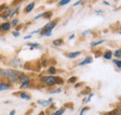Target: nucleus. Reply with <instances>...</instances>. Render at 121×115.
Wrapping results in <instances>:
<instances>
[{
  "label": "nucleus",
  "mask_w": 121,
  "mask_h": 115,
  "mask_svg": "<svg viewBox=\"0 0 121 115\" xmlns=\"http://www.w3.org/2000/svg\"><path fill=\"white\" fill-rule=\"evenodd\" d=\"M90 110V108L89 107H84L81 111H80V112H79V115H84V113L87 111H89Z\"/></svg>",
  "instance_id": "26"
},
{
  "label": "nucleus",
  "mask_w": 121,
  "mask_h": 115,
  "mask_svg": "<svg viewBox=\"0 0 121 115\" xmlns=\"http://www.w3.org/2000/svg\"><path fill=\"white\" fill-rule=\"evenodd\" d=\"M52 101H53V99L50 98V99H47V100H43V99L37 100V104H39V105H41V106H44V107H48V106H49V105L52 104Z\"/></svg>",
  "instance_id": "4"
},
{
  "label": "nucleus",
  "mask_w": 121,
  "mask_h": 115,
  "mask_svg": "<svg viewBox=\"0 0 121 115\" xmlns=\"http://www.w3.org/2000/svg\"><path fill=\"white\" fill-rule=\"evenodd\" d=\"M81 3H82V1H81V0H79V1H77V2H76V3H74V5H73V6H74V7H76V6L79 5V4H81Z\"/></svg>",
  "instance_id": "34"
},
{
  "label": "nucleus",
  "mask_w": 121,
  "mask_h": 115,
  "mask_svg": "<svg viewBox=\"0 0 121 115\" xmlns=\"http://www.w3.org/2000/svg\"><path fill=\"white\" fill-rule=\"evenodd\" d=\"M19 19L18 18H15V19H13L11 21H10V23H11V26L12 27H17V25L19 24Z\"/></svg>",
  "instance_id": "18"
},
{
  "label": "nucleus",
  "mask_w": 121,
  "mask_h": 115,
  "mask_svg": "<svg viewBox=\"0 0 121 115\" xmlns=\"http://www.w3.org/2000/svg\"><path fill=\"white\" fill-rule=\"evenodd\" d=\"M19 97H20L22 99H24V100H30L31 99L30 95H28V94L25 93V92H21V93H19Z\"/></svg>",
  "instance_id": "10"
},
{
  "label": "nucleus",
  "mask_w": 121,
  "mask_h": 115,
  "mask_svg": "<svg viewBox=\"0 0 121 115\" xmlns=\"http://www.w3.org/2000/svg\"><path fill=\"white\" fill-rule=\"evenodd\" d=\"M19 10H20V7H17L15 9H14V10H12V12L10 13V16H9V18L13 20V17H14L15 15H17V13L19 12Z\"/></svg>",
  "instance_id": "17"
},
{
  "label": "nucleus",
  "mask_w": 121,
  "mask_h": 115,
  "mask_svg": "<svg viewBox=\"0 0 121 115\" xmlns=\"http://www.w3.org/2000/svg\"><path fill=\"white\" fill-rule=\"evenodd\" d=\"M70 3V0H60V2L58 3V6H65V5H67V4H69Z\"/></svg>",
  "instance_id": "22"
},
{
  "label": "nucleus",
  "mask_w": 121,
  "mask_h": 115,
  "mask_svg": "<svg viewBox=\"0 0 121 115\" xmlns=\"http://www.w3.org/2000/svg\"><path fill=\"white\" fill-rule=\"evenodd\" d=\"M52 45H55V46H60L63 45V39L62 38H58V39H55L52 41Z\"/></svg>",
  "instance_id": "13"
},
{
  "label": "nucleus",
  "mask_w": 121,
  "mask_h": 115,
  "mask_svg": "<svg viewBox=\"0 0 121 115\" xmlns=\"http://www.w3.org/2000/svg\"><path fill=\"white\" fill-rule=\"evenodd\" d=\"M27 46H30L31 49H33V48H40L41 47V45L38 43H27L25 44Z\"/></svg>",
  "instance_id": "14"
},
{
  "label": "nucleus",
  "mask_w": 121,
  "mask_h": 115,
  "mask_svg": "<svg viewBox=\"0 0 121 115\" xmlns=\"http://www.w3.org/2000/svg\"><path fill=\"white\" fill-rule=\"evenodd\" d=\"M114 56L117 58H121V48L117 49V50L114 52Z\"/></svg>",
  "instance_id": "21"
},
{
  "label": "nucleus",
  "mask_w": 121,
  "mask_h": 115,
  "mask_svg": "<svg viewBox=\"0 0 121 115\" xmlns=\"http://www.w3.org/2000/svg\"><path fill=\"white\" fill-rule=\"evenodd\" d=\"M12 35H13L14 37H19V36H20V33H19L18 31H15V32H12Z\"/></svg>",
  "instance_id": "30"
},
{
  "label": "nucleus",
  "mask_w": 121,
  "mask_h": 115,
  "mask_svg": "<svg viewBox=\"0 0 121 115\" xmlns=\"http://www.w3.org/2000/svg\"><path fill=\"white\" fill-rule=\"evenodd\" d=\"M10 27H11V23L10 22H9V21L3 22L1 24V31H3V32H9L10 30Z\"/></svg>",
  "instance_id": "6"
},
{
  "label": "nucleus",
  "mask_w": 121,
  "mask_h": 115,
  "mask_svg": "<svg viewBox=\"0 0 121 115\" xmlns=\"http://www.w3.org/2000/svg\"><path fill=\"white\" fill-rule=\"evenodd\" d=\"M105 42V40L104 39H101V40H98V41H95V42H92L91 45V47H95V46H97V45H102V44H104Z\"/></svg>",
  "instance_id": "15"
},
{
  "label": "nucleus",
  "mask_w": 121,
  "mask_h": 115,
  "mask_svg": "<svg viewBox=\"0 0 121 115\" xmlns=\"http://www.w3.org/2000/svg\"><path fill=\"white\" fill-rule=\"evenodd\" d=\"M81 55V51H74V52H70L68 54V58H76V57Z\"/></svg>",
  "instance_id": "12"
},
{
  "label": "nucleus",
  "mask_w": 121,
  "mask_h": 115,
  "mask_svg": "<svg viewBox=\"0 0 121 115\" xmlns=\"http://www.w3.org/2000/svg\"><path fill=\"white\" fill-rule=\"evenodd\" d=\"M48 72L49 73V74H56V72H57V70H56V68L55 67H49L48 69Z\"/></svg>",
  "instance_id": "19"
},
{
  "label": "nucleus",
  "mask_w": 121,
  "mask_h": 115,
  "mask_svg": "<svg viewBox=\"0 0 121 115\" xmlns=\"http://www.w3.org/2000/svg\"><path fill=\"white\" fill-rule=\"evenodd\" d=\"M95 13H97V14H103L104 13V10H102V9H96L95 10Z\"/></svg>",
  "instance_id": "32"
},
{
  "label": "nucleus",
  "mask_w": 121,
  "mask_h": 115,
  "mask_svg": "<svg viewBox=\"0 0 121 115\" xmlns=\"http://www.w3.org/2000/svg\"><path fill=\"white\" fill-rule=\"evenodd\" d=\"M10 83H4V82H1L0 83V92L1 91H6V90H9L10 88Z\"/></svg>",
  "instance_id": "7"
},
{
  "label": "nucleus",
  "mask_w": 121,
  "mask_h": 115,
  "mask_svg": "<svg viewBox=\"0 0 121 115\" xmlns=\"http://www.w3.org/2000/svg\"><path fill=\"white\" fill-rule=\"evenodd\" d=\"M60 92H61V89H60V88H57V89L48 91V94H59V93H60Z\"/></svg>",
  "instance_id": "24"
},
{
  "label": "nucleus",
  "mask_w": 121,
  "mask_h": 115,
  "mask_svg": "<svg viewBox=\"0 0 121 115\" xmlns=\"http://www.w3.org/2000/svg\"><path fill=\"white\" fill-rule=\"evenodd\" d=\"M19 81H20V83H21V85H22V88H24V87H27L28 85L30 84L31 80L30 78L27 76V75H25V74H22L21 76H20V79H19Z\"/></svg>",
  "instance_id": "2"
},
{
  "label": "nucleus",
  "mask_w": 121,
  "mask_h": 115,
  "mask_svg": "<svg viewBox=\"0 0 121 115\" xmlns=\"http://www.w3.org/2000/svg\"><path fill=\"white\" fill-rule=\"evenodd\" d=\"M50 115H54V112H52V113H51Z\"/></svg>",
  "instance_id": "39"
},
{
  "label": "nucleus",
  "mask_w": 121,
  "mask_h": 115,
  "mask_svg": "<svg viewBox=\"0 0 121 115\" xmlns=\"http://www.w3.org/2000/svg\"><path fill=\"white\" fill-rule=\"evenodd\" d=\"M0 31H1V24H0Z\"/></svg>",
  "instance_id": "40"
},
{
  "label": "nucleus",
  "mask_w": 121,
  "mask_h": 115,
  "mask_svg": "<svg viewBox=\"0 0 121 115\" xmlns=\"http://www.w3.org/2000/svg\"><path fill=\"white\" fill-rule=\"evenodd\" d=\"M91 33V30L85 31V32H83V33H82V36H85V35H87V34H89V33Z\"/></svg>",
  "instance_id": "31"
},
{
  "label": "nucleus",
  "mask_w": 121,
  "mask_h": 115,
  "mask_svg": "<svg viewBox=\"0 0 121 115\" xmlns=\"http://www.w3.org/2000/svg\"><path fill=\"white\" fill-rule=\"evenodd\" d=\"M44 17H45V12H44V13H40V14H38L37 16H35V20H38V19L44 18Z\"/></svg>",
  "instance_id": "27"
},
{
  "label": "nucleus",
  "mask_w": 121,
  "mask_h": 115,
  "mask_svg": "<svg viewBox=\"0 0 121 115\" xmlns=\"http://www.w3.org/2000/svg\"><path fill=\"white\" fill-rule=\"evenodd\" d=\"M92 61H93V58H92V57H87L85 58L81 62H79L78 63V66H84V65H87V64H91V63H92Z\"/></svg>",
  "instance_id": "5"
},
{
  "label": "nucleus",
  "mask_w": 121,
  "mask_h": 115,
  "mask_svg": "<svg viewBox=\"0 0 121 115\" xmlns=\"http://www.w3.org/2000/svg\"><path fill=\"white\" fill-rule=\"evenodd\" d=\"M76 81H77V78H76V76H73V77H71V78H69L67 82H68L69 84H75V83H76Z\"/></svg>",
  "instance_id": "23"
},
{
  "label": "nucleus",
  "mask_w": 121,
  "mask_h": 115,
  "mask_svg": "<svg viewBox=\"0 0 121 115\" xmlns=\"http://www.w3.org/2000/svg\"><path fill=\"white\" fill-rule=\"evenodd\" d=\"M65 112V108H60L58 111H54V115H62Z\"/></svg>",
  "instance_id": "16"
},
{
  "label": "nucleus",
  "mask_w": 121,
  "mask_h": 115,
  "mask_svg": "<svg viewBox=\"0 0 121 115\" xmlns=\"http://www.w3.org/2000/svg\"><path fill=\"white\" fill-rule=\"evenodd\" d=\"M74 38H75V33L71 34V35H70V36L68 37V39H69V40H72V39H74Z\"/></svg>",
  "instance_id": "35"
},
{
  "label": "nucleus",
  "mask_w": 121,
  "mask_h": 115,
  "mask_svg": "<svg viewBox=\"0 0 121 115\" xmlns=\"http://www.w3.org/2000/svg\"><path fill=\"white\" fill-rule=\"evenodd\" d=\"M10 64L12 65V66H14V67H21L22 66V61L20 60V59H18V58H12L11 60H10Z\"/></svg>",
  "instance_id": "9"
},
{
  "label": "nucleus",
  "mask_w": 121,
  "mask_h": 115,
  "mask_svg": "<svg viewBox=\"0 0 121 115\" xmlns=\"http://www.w3.org/2000/svg\"><path fill=\"white\" fill-rule=\"evenodd\" d=\"M113 52L111 50H106L105 52L104 53V59H112L113 58Z\"/></svg>",
  "instance_id": "11"
},
{
  "label": "nucleus",
  "mask_w": 121,
  "mask_h": 115,
  "mask_svg": "<svg viewBox=\"0 0 121 115\" xmlns=\"http://www.w3.org/2000/svg\"><path fill=\"white\" fill-rule=\"evenodd\" d=\"M30 38H32V35H31V34L26 35V36H24V37H23V39H24V40H28V39H30Z\"/></svg>",
  "instance_id": "33"
},
{
  "label": "nucleus",
  "mask_w": 121,
  "mask_h": 115,
  "mask_svg": "<svg viewBox=\"0 0 121 115\" xmlns=\"http://www.w3.org/2000/svg\"><path fill=\"white\" fill-rule=\"evenodd\" d=\"M93 96H94V94H93V93H91V94L88 96V99L86 100V103H89V102L91 101V99H92V97H93Z\"/></svg>",
  "instance_id": "28"
},
{
  "label": "nucleus",
  "mask_w": 121,
  "mask_h": 115,
  "mask_svg": "<svg viewBox=\"0 0 121 115\" xmlns=\"http://www.w3.org/2000/svg\"><path fill=\"white\" fill-rule=\"evenodd\" d=\"M40 82L45 84L48 86H53L55 85H61L63 84V80L59 76H53V75H48V76H43L40 78Z\"/></svg>",
  "instance_id": "1"
},
{
  "label": "nucleus",
  "mask_w": 121,
  "mask_h": 115,
  "mask_svg": "<svg viewBox=\"0 0 121 115\" xmlns=\"http://www.w3.org/2000/svg\"><path fill=\"white\" fill-rule=\"evenodd\" d=\"M15 113H16V111H15V110H12V111H10L9 115H15Z\"/></svg>",
  "instance_id": "36"
},
{
  "label": "nucleus",
  "mask_w": 121,
  "mask_h": 115,
  "mask_svg": "<svg viewBox=\"0 0 121 115\" xmlns=\"http://www.w3.org/2000/svg\"><path fill=\"white\" fill-rule=\"evenodd\" d=\"M35 6V2H31V3H29V4L26 6V8H24V12H25V13H30L31 11L34 9Z\"/></svg>",
  "instance_id": "8"
},
{
  "label": "nucleus",
  "mask_w": 121,
  "mask_h": 115,
  "mask_svg": "<svg viewBox=\"0 0 121 115\" xmlns=\"http://www.w3.org/2000/svg\"><path fill=\"white\" fill-rule=\"evenodd\" d=\"M41 32H42V28L37 29L36 31H34V32H31V35H32V34H35V33H41Z\"/></svg>",
  "instance_id": "29"
},
{
  "label": "nucleus",
  "mask_w": 121,
  "mask_h": 115,
  "mask_svg": "<svg viewBox=\"0 0 121 115\" xmlns=\"http://www.w3.org/2000/svg\"><path fill=\"white\" fill-rule=\"evenodd\" d=\"M52 35V33L51 32H46V33H40V36H51Z\"/></svg>",
  "instance_id": "25"
},
{
  "label": "nucleus",
  "mask_w": 121,
  "mask_h": 115,
  "mask_svg": "<svg viewBox=\"0 0 121 115\" xmlns=\"http://www.w3.org/2000/svg\"><path fill=\"white\" fill-rule=\"evenodd\" d=\"M118 115H121V106L119 107V109H118Z\"/></svg>",
  "instance_id": "38"
},
{
  "label": "nucleus",
  "mask_w": 121,
  "mask_h": 115,
  "mask_svg": "<svg viewBox=\"0 0 121 115\" xmlns=\"http://www.w3.org/2000/svg\"><path fill=\"white\" fill-rule=\"evenodd\" d=\"M113 63H114L118 69H121V59H114V60H113Z\"/></svg>",
  "instance_id": "20"
},
{
  "label": "nucleus",
  "mask_w": 121,
  "mask_h": 115,
  "mask_svg": "<svg viewBox=\"0 0 121 115\" xmlns=\"http://www.w3.org/2000/svg\"><path fill=\"white\" fill-rule=\"evenodd\" d=\"M56 25H57V21H49V22H48L45 26L42 28V32H41V33L52 32V29L54 28Z\"/></svg>",
  "instance_id": "3"
},
{
  "label": "nucleus",
  "mask_w": 121,
  "mask_h": 115,
  "mask_svg": "<svg viewBox=\"0 0 121 115\" xmlns=\"http://www.w3.org/2000/svg\"><path fill=\"white\" fill-rule=\"evenodd\" d=\"M103 4H104V5H107V6H110V3H108V2H105V1H104V2H103Z\"/></svg>",
  "instance_id": "37"
}]
</instances>
